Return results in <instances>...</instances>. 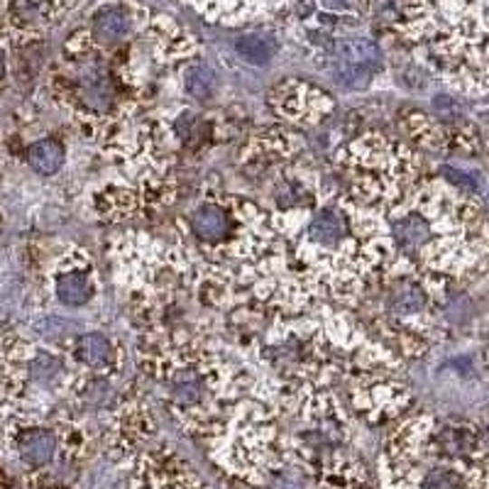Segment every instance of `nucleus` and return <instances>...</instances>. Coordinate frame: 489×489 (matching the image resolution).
Returning <instances> with one entry per match:
<instances>
[{
  "instance_id": "9d476101",
  "label": "nucleus",
  "mask_w": 489,
  "mask_h": 489,
  "mask_svg": "<svg viewBox=\"0 0 489 489\" xmlns=\"http://www.w3.org/2000/svg\"><path fill=\"white\" fill-rule=\"evenodd\" d=\"M79 350H82L83 362L91 367H106L110 362V340L101 333L83 335Z\"/></svg>"
},
{
  "instance_id": "20e7f679",
  "label": "nucleus",
  "mask_w": 489,
  "mask_h": 489,
  "mask_svg": "<svg viewBox=\"0 0 489 489\" xmlns=\"http://www.w3.org/2000/svg\"><path fill=\"white\" fill-rule=\"evenodd\" d=\"M191 233L208 247L225 243L230 235V213L220 206H201L191 216Z\"/></svg>"
},
{
  "instance_id": "39448f33",
  "label": "nucleus",
  "mask_w": 489,
  "mask_h": 489,
  "mask_svg": "<svg viewBox=\"0 0 489 489\" xmlns=\"http://www.w3.org/2000/svg\"><path fill=\"white\" fill-rule=\"evenodd\" d=\"M93 37L103 42H118L132 30V13L125 8H101L91 20Z\"/></svg>"
},
{
  "instance_id": "1a4fd4ad",
  "label": "nucleus",
  "mask_w": 489,
  "mask_h": 489,
  "mask_svg": "<svg viewBox=\"0 0 489 489\" xmlns=\"http://www.w3.org/2000/svg\"><path fill=\"white\" fill-rule=\"evenodd\" d=\"M30 164L40 174H54L64 164V149L57 142H52V139H42V142L33 145V149H30Z\"/></svg>"
},
{
  "instance_id": "7ed1b4c3",
  "label": "nucleus",
  "mask_w": 489,
  "mask_h": 489,
  "mask_svg": "<svg viewBox=\"0 0 489 489\" xmlns=\"http://www.w3.org/2000/svg\"><path fill=\"white\" fill-rule=\"evenodd\" d=\"M76 254H69L66 264H59L54 272V292L69 306H86L93 299V264L89 260L76 262Z\"/></svg>"
},
{
  "instance_id": "f03ea898",
  "label": "nucleus",
  "mask_w": 489,
  "mask_h": 489,
  "mask_svg": "<svg viewBox=\"0 0 489 489\" xmlns=\"http://www.w3.org/2000/svg\"><path fill=\"white\" fill-rule=\"evenodd\" d=\"M206 20L220 24H243L274 15L293 0H181Z\"/></svg>"
},
{
  "instance_id": "ddd939ff",
  "label": "nucleus",
  "mask_w": 489,
  "mask_h": 489,
  "mask_svg": "<svg viewBox=\"0 0 489 489\" xmlns=\"http://www.w3.org/2000/svg\"><path fill=\"white\" fill-rule=\"evenodd\" d=\"M443 177L450 187L460 188V191H480L482 181L475 171H463L455 167H443Z\"/></svg>"
},
{
  "instance_id": "9b49d317",
  "label": "nucleus",
  "mask_w": 489,
  "mask_h": 489,
  "mask_svg": "<svg viewBox=\"0 0 489 489\" xmlns=\"http://www.w3.org/2000/svg\"><path fill=\"white\" fill-rule=\"evenodd\" d=\"M421 489H465L463 477L450 467H433L424 475Z\"/></svg>"
},
{
  "instance_id": "f8f14e48",
  "label": "nucleus",
  "mask_w": 489,
  "mask_h": 489,
  "mask_svg": "<svg viewBox=\"0 0 489 489\" xmlns=\"http://www.w3.org/2000/svg\"><path fill=\"white\" fill-rule=\"evenodd\" d=\"M216 89V79H213L211 72L206 69H188L187 72V91L194 98H208Z\"/></svg>"
},
{
  "instance_id": "f257e3e1",
  "label": "nucleus",
  "mask_w": 489,
  "mask_h": 489,
  "mask_svg": "<svg viewBox=\"0 0 489 489\" xmlns=\"http://www.w3.org/2000/svg\"><path fill=\"white\" fill-rule=\"evenodd\" d=\"M73 0H0V40H27L64 15Z\"/></svg>"
},
{
  "instance_id": "423d86ee",
  "label": "nucleus",
  "mask_w": 489,
  "mask_h": 489,
  "mask_svg": "<svg viewBox=\"0 0 489 489\" xmlns=\"http://www.w3.org/2000/svg\"><path fill=\"white\" fill-rule=\"evenodd\" d=\"M235 52H237V57L244 59L247 64L264 66L267 62L274 59V54L279 52V44H277V40H274V34L250 33V34H243V37H237Z\"/></svg>"
},
{
  "instance_id": "6e6552de",
  "label": "nucleus",
  "mask_w": 489,
  "mask_h": 489,
  "mask_svg": "<svg viewBox=\"0 0 489 489\" xmlns=\"http://www.w3.org/2000/svg\"><path fill=\"white\" fill-rule=\"evenodd\" d=\"M426 306V289L421 284H399L394 286L389 296V309L394 313L408 316V313H418Z\"/></svg>"
},
{
  "instance_id": "0eeeda50",
  "label": "nucleus",
  "mask_w": 489,
  "mask_h": 489,
  "mask_svg": "<svg viewBox=\"0 0 489 489\" xmlns=\"http://www.w3.org/2000/svg\"><path fill=\"white\" fill-rule=\"evenodd\" d=\"M20 455L27 465L40 467L47 465L54 455V436L44 428H33V431L23 433L20 438Z\"/></svg>"
}]
</instances>
